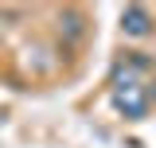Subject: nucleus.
I'll use <instances>...</instances> for the list:
<instances>
[{
    "label": "nucleus",
    "mask_w": 156,
    "mask_h": 148,
    "mask_svg": "<svg viewBox=\"0 0 156 148\" xmlns=\"http://www.w3.org/2000/svg\"><path fill=\"white\" fill-rule=\"evenodd\" d=\"M121 31L133 39H144L152 35V16H148V8H140V4H129L125 12H121Z\"/></svg>",
    "instance_id": "nucleus-2"
},
{
    "label": "nucleus",
    "mask_w": 156,
    "mask_h": 148,
    "mask_svg": "<svg viewBox=\"0 0 156 148\" xmlns=\"http://www.w3.org/2000/svg\"><path fill=\"white\" fill-rule=\"evenodd\" d=\"M148 101H156V78L148 82Z\"/></svg>",
    "instance_id": "nucleus-3"
},
{
    "label": "nucleus",
    "mask_w": 156,
    "mask_h": 148,
    "mask_svg": "<svg viewBox=\"0 0 156 148\" xmlns=\"http://www.w3.org/2000/svg\"><path fill=\"white\" fill-rule=\"evenodd\" d=\"M113 105L125 113V117H133V121H136V117L148 113V93H144L133 78L125 74V82H117V90H113Z\"/></svg>",
    "instance_id": "nucleus-1"
}]
</instances>
